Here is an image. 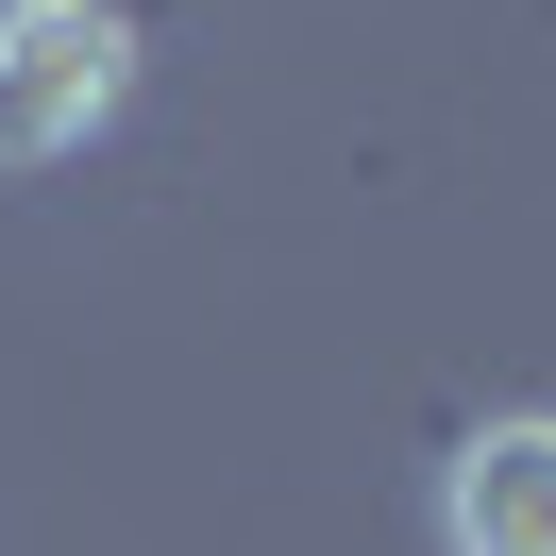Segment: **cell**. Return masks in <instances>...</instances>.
I'll return each mask as SVG.
<instances>
[{
    "label": "cell",
    "mask_w": 556,
    "mask_h": 556,
    "mask_svg": "<svg viewBox=\"0 0 556 556\" xmlns=\"http://www.w3.org/2000/svg\"><path fill=\"white\" fill-rule=\"evenodd\" d=\"M136 102L118 0H0V169H51Z\"/></svg>",
    "instance_id": "obj_1"
},
{
    "label": "cell",
    "mask_w": 556,
    "mask_h": 556,
    "mask_svg": "<svg viewBox=\"0 0 556 556\" xmlns=\"http://www.w3.org/2000/svg\"><path fill=\"white\" fill-rule=\"evenodd\" d=\"M439 540L455 556H556V421H472V439H455Z\"/></svg>",
    "instance_id": "obj_2"
}]
</instances>
